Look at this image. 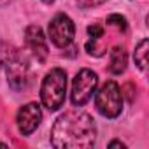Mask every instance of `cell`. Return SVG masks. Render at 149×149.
Here are the masks:
<instances>
[{
  "instance_id": "1",
  "label": "cell",
  "mask_w": 149,
  "mask_h": 149,
  "mask_svg": "<svg viewBox=\"0 0 149 149\" xmlns=\"http://www.w3.org/2000/svg\"><path fill=\"white\" fill-rule=\"evenodd\" d=\"M97 139V126L88 112L68 111L61 114L51 130V144L58 149H88Z\"/></svg>"
},
{
  "instance_id": "2",
  "label": "cell",
  "mask_w": 149,
  "mask_h": 149,
  "mask_svg": "<svg viewBox=\"0 0 149 149\" xmlns=\"http://www.w3.org/2000/svg\"><path fill=\"white\" fill-rule=\"evenodd\" d=\"M67 93V74L61 68H53L40 86V102L49 111H58L65 104Z\"/></svg>"
},
{
  "instance_id": "3",
  "label": "cell",
  "mask_w": 149,
  "mask_h": 149,
  "mask_svg": "<svg viewBox=\"0 0 149 149\" xmlns=\"http://www.w3.org/2000/svg\"><path fill=\"white\" fill-rule=\"evenodd\" d=\"M95 105L98 112L105 118H118L123 111V91L114 81H107L100 86L95 95Z\"/></svg>"
},
{
  "instance_id": "4",
  "label": "cell",
  "mask_w": 149,
  "mask_h": 149,
  "mask_svg": "<svg viewBox=\"0 0 149 149\" xmlns=\"http://www.w3.org/2000/svg\"><path fill=\"white\" fill-rule=\"evenodd\" d=\"M0 65L6 68L7 81L13 90H23L26 86V63L19 53L13 47L0 51Z\"/></svg>"
},
{
  "instance_id": "5",
  "label": "cell",
  "mask_w": 149,
  "mask_h": 149,
  "mask_svg": "<svg viewBox=\"0 0 149 149\" xmlns=\"http://www.w3.org/2000/svg\"><path fill=\"white\" fill-rule=\"evenodd\" d=\"M98 84V77L97 74L90 68H83L76 74V77L72 81V93H70V100L76 107H83L90 102V98L93 97L95 90Z\"/></svg>"
},
{
  "instance_id": "6",
  "label": "cell",
  "mask_w": 149,
  "mask_h": 149,
  "mask_svg": "<svg viewBox=\"0 0 149 149\" xmlns=\"http://www.w3.org/2000/svg\"><path fill=\"white\" fill-rule=\"evenodd\" d=\"M47 32L51 37V42L63 49L72 44L74 35H76V25H74V21L67 14H56L51 19Z\"/></svg>"
},
{
  "instance_id": "7",
  "label": "cell",
  "mask_w": 149,
  "mask_h": 149,
  "mask_svg": "<svg viewBox=\"0 0 149 149\" xmlns=\"http://www.w3.org/2000/svg\"><path fill=\"white\" fill-rule=\"evenodd\" d=\"M42 121V111L39 107V104H26L18 111L16 116V123H18V130L23 135H30L37 130V126Z\"/></svg>"
},
{
  "instance_id": "8",
  "label": "cell",
  "mask_w": 149,
  "mask_h": 149,
  "mask_svg": "<svg viewBox=\"0 0 149 149\" xmlns=\"http://www.w3.org/2000/svg\"><path fill=\"white\" fill-rule=\"evenodd\" d=\"M25 42H26V47L32 51V54L40 63L46 61V58L49 54V47H47V40H46V35H44L40 26L30 25L25 30Z\"/></svg>"
},
{
  "instance_id": "9",
  "label": "cell",
  "mask_w": 149,
  "mask_h": 149,
  "mask_svg": "<svg viewBox=\"0 0 149 149\" xmlns=\"http://www.w3.org/2000/svg\"><path fill=\"white\" fill-rule=\"evenodd\" d=\"M126 61H128V58H126L125 47L116 46L109 54V70L112 74H116V76H119V74H123L125 68H126Z\"/></svg>"
},
{
  "instance_id": "10",
  "label": "cell",
  "mask_w": 149,
  "mask_h": 149,
  "mask_svg": "<svg viewBox=\"0 0 149 149\" xmlns=\"http://www.w3.org/2000/svg\"><path fill=\"white\" fill-rule=\"evenodd\" d=\"M147 49H149V40L144 39L139 42V46L135 47V53H133V60H135V65L144 70L146 65H147Z\"/></svg>"
},
{
  "instance_id": "11",
  "label": "cell",
  "mask_w": 149,
  "mask_h": 149,
  "mask_svg": "<svg viewBox=\"0 0 149 149\" xmlns=\"http://www.w3.org/2000/svg\"><path fill=\"white\" fill-rule=\"evenodd\" d=\"M98 40H100V39H91V37H90V40L86 42V51H88V54H91V56H102V54L105 53V47L100 46Z\"/></svg>"
},
{
  "instance_id": "12",
  "label": "cell",
  "mask_w": 149,
  "mask_h": 149,
  "mask_svg": "<svg viewBox=\"0 0 149 149\" xmlns=\"http://www.w3.org/2000/svg\"><path fill=\"white\" fill-rule=\"evenodd\" d=\"M107 25L109 26H114V28H118V30H121V32H125L126 30V18L125 16H121V14H111L109 18H107Z\"/></svg>"
},
{
  "instance_id": "13",
  "label": "cell",
  "mask_w": 149,
  "mask_h": 149,
  "mask_svg": "<svg viewBox=\"0 0 149 149\" xmlns=\"http://www.w3.org/2000/svg\"><path fill=\"white\" fill-rule=\"evenodd\" d=\"M88 35H90L91 39H100V37L104 35V26L98 25V23L90 25V26H88Z\"/></svg>"
},
{
  "instance_id": "14",
  "label": "cell",
  "mask_w": 149,
  "mask_h": 149,
  "mask_svg": "<svg viewBox=\"0 0 149 149\" xmlns=\"http://www.w3.org/2000/svg\"><path fill=\"white\" fill-rule=\"evenodd\" d=\"M104 2H107V0H77L79 7H83V9H91V7L102 6Z\"/></svg>"
},
{
  "instance_id": "15",
  "label": "cell",
  "mask_w": 149,
  "mask_h": 149,
  "mask_svg": "<svg viewBox=\"0 0 149 149\" xmlns=\"http://www.w3.org/2000/svg\"><path fill=\"white\" fill-rule=\"evenodd\" d=\"M109 147H126V146L119 140H112V142H109Z\"/></svg>"
},
{
  "instance_id": "16",
  "label": "cell",
  "mask_w": 149,
  "mask_h": 149,
  "mask_svg": "<svg viewBox=\"0 0 149 149\" xmlns=\"http://www.w3.org/2000/svg\"><path fill=\"white\" fill-rule=\"evenodd\" d=\"M42 2H46V4H53L54 0H42Z\"/></svg>"
},
{
  "instance_id": "17",
  "label": "cell",
  "mask_w": 149,
  "mask_h": 149,
  "mask_svg": "<svg viewBox=\"0 0 149 149\" xmlns=\"http://www.w3.org/2000/svg\"><path fill=\"white\" fill-rule=\"evenodd\" d=\"M4 4H7V0H0V6H4Z\"/></svg>"
}]
</instances>
